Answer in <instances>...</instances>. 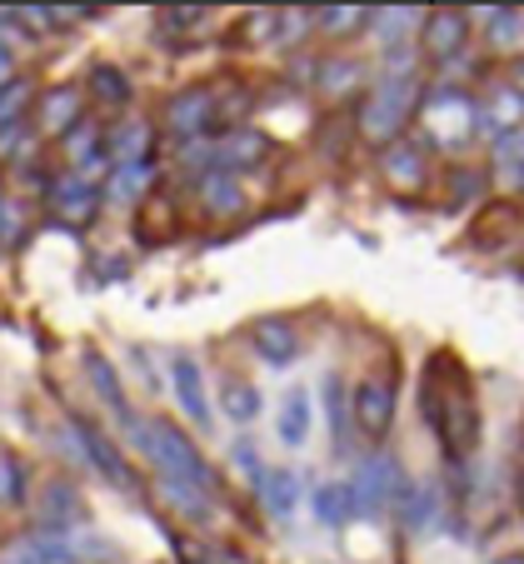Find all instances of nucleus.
Listing matches in <instances>:
<instances>
[{"label": "nucleus", "mask_w": 524, "mask_h": 564, "mask_svg": "<svg viewBox=\"0 0 524 564\" xmlns=\"http://www.w3.org/2000/svg\"><path fill=\"white\" fill-rule=\"evenodd\" d=\"M419 405H425V420L449 465H465L480 449V400H474V380L460 365V355H429L425 380H419Z\"/></svg>", "instance_id": "f257e3e1"}, {"label": "nucleus", "mask_w": 524, "mask_h": 564, "mask_svg": "<svg viewBox=\"0 0 524 564\" xmlns=\"http://www.w3.org/2000/svg\"><path fill=\"white\" fill-rule=\"evenodd\" d=\"M130 435H135V445L150 455V465L161 469V479L190 485V490H200V495L220 490V475H215L210 459L200 455V445H195L181 425H171V420H135Z\"/></svg>", "instance_id": "f03ea898"}, {"label": "nucleus", "mask_w": 524, "mask_h": 564, "mask_svg": "<svg viewBox=\"0 0 524 564\" xmlns=\"http://www.w3.org/2000/svg\"><path fill=\"white\" fill-rule=\"evenodd\" d=\"M419 110V86L410 80L405 70H390L380 75V86L364 96L360 116H354V126H360V135L370 140V145H395L400 130H405V120Z\"/></svg>", "instance_id": "7ed1b4c3"}, {"label": "nucleus", "mask_w": 524, "mask_h": 564, "mask_svg": "<svg viewBox=\"0 0 524 564\" xmlns=\"http://www.w3.org/2000/svg\"><path fill=\"white\" fill-rule=\"evenodd\" d=\"M106 544L96 534L75 530H31L0 550V564H96L106 560Z\"/></svg>", "instance_id": "20e7f679"}, {"label": "nucleus", "mask_w": 524, "mask_h": 564, "mask_svg": "<svg viewBox=\"0 0 524 564\" xmlns=\"http://www.w3.org/2000/svg\"><path fill=\"white\" fill-rule=\"evenodd\" d=\"M345 495H350V514H360V520H374V514H385L390 505L405 500V475H400V465L390 455H370L350 475Z\"/></svg>", "instance_id": "39448f33"}, {"label": "nucleus", "mask_w": 524, "mask_h": 564, "mask_svg": "<svg viewBox=\"0 0 524 564\" xmlns=\"http://www.w3.org/2000/svg\"><path fill=\"white\" fill-rule=\"evenodd\" d=\"M395 410H400V384L390 375H364L350 390V420L360 425L364 440H385L395 430Z\"/></svg>", "instance_id": "423d86ee"}, {"label": "nucleus", "mask_w": 524, "mask_h": 564, "mask_svg": "<svg viewBox=\"0 0 524 564\" xmlns=\"http://www.w3.org/2000/svg\"><path fill=\"white\" fill-rule=\"evenodd\" d=\"M100 185L90 175H55V185L45 191V205H51L55 220H70V225H90L100 215Z\"/></svg>", "instance_id": "0eeeda50"}, {"label": "nucleus", "mask_w": 524, "mask_h": 564, "mask_svg": "<svg viewBox=\"0 0 524 564\" xmlns=\"http://www.w3.org/2000/svg\"><path fill=\"white\" fill-rule=\"evenodd\" d=\"M80 520H86V505L70 479L55 475L35 485V530H75Z\"/></svg>", "instance_id": "6e6552de"}, {"label": "nucleus", "mask_w": 524, "mask_h": 564, "mask_svg": "<svg viewBox=\"0 0 524 564\" xmlns=\"http://www.w3.org/2000/svg\"><path fill=\"white\" fill-rule=\"evenodd\" d=\"M419 45L435 65L460 61V51L470 45V15L465 11H429L425 25H419Z\"/></svg>", "instance_id": "1a4fd4ad"}, {"label": "nucleus", "mask_w": 524, "mask_h": 564, "mask_svg": "<svg viewBox=\"0 0 524 564\" xmlns=\"http://www.w3.org/2000/svg\"><path fill=\"white\" fill-rule=\"evenodd\" d=\"M70 435H75V445L86 449V459H90V465H96V469H100V475H106V479H110V485H120V490H130V495H135V490H140V479H135V469H130V465H125V459H120V449H116V445H110V440H106V435H100V430H96V425H90V420H80V415H75V420H70Z\"/></svg>", "instance_id": "9d476101"}, {"label": "nucleus", "mask_w": 524, "mask_h": 564, "mask_svg": "<svg viewBox=\"0 0 524 564\" xmlns=\"http://www.w3.org/2000/svg\"><path fill=\"white\" fill-rule=\"evenodd\" d=\"M270 145H275V140L260 135V130H230L225 140L205 145L200 160H210V165H225V171H255V165H265Z\"/></svg>", "instance_id": "9b49d317"}, {"label": "nucleus", "mask_w": 524, "mask_h": 564, "mask_svg": "<svg viewBox=\"0 0 524 564\" xmlns=\"http://www.w3.org/2000/svg\"><path fill=\"white\" fill-rule=\"evenodd\" d=\"M215 116H220V100H215L205 86L181 90V96L165 106V126H171L181 140H200L205 130L215 126Z\"/></svg>", "instance_id": "f8f14e48"}, {"label": "nucleus", "mask_w": 524, "mask_h": 564, "mask_svg": "<svg viewBox=\"0 0 524 564\" xmlns=\"http://www.w3.org/2000/svg\"><path fill=\"white\" fill-rule=\"evenodd\" d=\"M86 120V96L75 86H51L41 100H35V135H51L61 140L70 126Z\"/></svg>", "instance_id": "ddd939ff"}, {"label": "nucleus", "mask_w": 524, "mask_h": 564, "mask_svg": "<svg viewBox=\"0 0 524 564\" xmlns=\"http://www.w3.org/2000/svg\"><path fill=\"white\" fill-rule=\"evenodd\" d=\"M250 345H255V355L265 365H275V370H285V365L299 360V330L290 325L285 315H265L250 325Z\"/></svg>", "instance_id": "4468645a"}, {"label": "nucleus", "mask_w": 524, "mask_h": 564, "mask_svg": "<svg viewBox=\"0 0 524 564\" xmlns=\"http://www.w3.org/2000/svg\"><path fill=\"white\" fill-rule=\"evenodd\" d=\"M150 135H155V126L140 116L120 120L116 130L106 135V155L116 160V171H125V165H150Z\"/></svg>", "instance_id": "2eb2a0df"}, {"label": "nucleus", "mask_w": 524, "mask_h": 564, "mask_svg": "<svg viewBox=\"0 0 524 564\" xmlns=\"http://www.w3.org/2000/svg\"><path fill=\"white\" fill-rule=\"evenodd\" d=\"M80 360H86V375H90V384H96V394H100V400H106V405L120 415V425H125V430H135V420H140V415H135V410H130V400H125V384H120L116 365H110L100 350H86V355H80Z\"/></svg>", "instance_id": "dca6fc26"}, {"label": "nucleus", "mask_w": 524, "mask_h": 564, "mask_svg": "<svg viewBox=\"0 0 524 564\" xmlns=\"http://www.w3.org/2000/svg\"><path fill=\"white\" fill-rule=\"evenodd\" d=\"M171 380L175 394H181V410L195 420V425H210V400H205V375L195 365V355H175L171 360Z\"/></svg>", "instance_id": "f3484780"}, {"label": "nucleus", "mask_w": 524, "mask_h": 564, "mask_svg": "<svg viewBox=\"0 0 524 564\" xmlns=\"http://www.w3.org/2000/svg\"><path fill=\"white\" fill-rule=\"evenodd\" d=\"M86 90H90V100H96V106H116V110L130 106V75L120 70V65H110V61L90 65Z\"/></svg>", "instance_id": "a211bd4d"}, {"label": "nucleus", "mask_w": 524, "mask_h": 564, "mask_svg": "<svg viewBox=\"0 0 524 564\" xmlns=\"http://www.w3.org/2000/svg\"><path fill=\"white\" fill-rule=\"evenodd\" d=\"M100 140H106V130H100L96 120H80V126H70V130L61 135L65 155L75 160V175H86L90 165H96V160L106 155V145H100Z\"/></svg>", "instance_id": "6ab92c4d"}, {"label": "nucleus", "mask_w": 524, "mask_h": 564, "mask_svg": "<svg viewBox=\"0 0 524 564\" xmlns=\"http://www.w3.org/2000/svg\"><path fill=\"white\" fill-rule=\"evenodd\" d=\"M385 175L400 185H425L429 181V160H425V145H410V140H395L385 150Z\"/></svg>", "instance_id": "aec40b11"}, {"label": "nucleus", "mask_w": 524, "mask_h": 564, "mask_svg": "<svg viewBox=\"0 0 524 564\" xmlns=\"http://www.w3.org/2000/svg\"><path fill=\"white\" fill-rule=\"evenodd\" d=\"M275 420H280L275 430H280V440H285V445H305V440H310V420H315L310 394H305V390H290Z\"/></svg>", "instance_id": "412c9836"}, {"label": "nucleus", "mask_w": 524, "mask_h": 564, "mask_svg": "<svg viewBox=\"0 0 524 564\" xmlns=\"http://www.w3.org/2000/svg\"><path fill=\"white\" fill-rule=\"evenodd\" d=\"M260 390L250 380H240V375H230V380L220 384V410L225 420H236V425H250V420H260Z\"/></svg>", "instance_id": "4be33fe9"}, {"label": "nucleus", "mask_w": 524, "mask_h": 564, "mask_svg": "<svg viewBox=\"0 0 524 564\" xmlns=\"http://www.w3.org/2000/svg\"><path fill=\"white\" fill-rule=\"evenodd\" d=\"M260 500H265V510L275 514V520H285V514L299 505L295 475H290V469H260Z\"/></svg>", "instance_id": "5701e85b"}, {"label": "nucleus", "mask_w": 524, "mask_h": 564, "mask_svg": "<svg viewBox=\"0 0 524 564\" xmlns=\"http://www.w3.org/2000/svg\"><path fill=\"white\" fill-rule=\"evenodd\" d=\"M21 505H31V475H25L21 455L0 445V510H21Z\"/></svg>", "instance_id": "b1692460"}, {"label": "nucleus", "mask_w": 524, "mask_h": 564, "mask_svg": "<svg viewBox=\"0 0 524 564\" xmlns=\"http://www.w3.org/2000/svg\"><path fill=\"white\" fill-rule=\"evenodd\" d=\"M200 200H205V210H215V215H240L245 195H240L236 175L210 171V175H200Z\"/></svg>", "instance_id": "393cba45"}, {"label": "nucleus", "mask_w": 524, "mask_h": 564, "mask_svg": "<svg viewBox=\"0 0 524 564\" xmlns=\"http://www.w3.org/2000/svg\"><path fill=\"white\" fill-rule=\"evenodd\" d=\"M31 110H35V86L25 75L0 80V130L15 126V120H31Z\"/></svg>", "instance_id": "a878e982"}, {"label": "nucleus", "mask_w": 524, "mask_h": 564, "mask_svg": "<svg viewBox=\"0 0 524 564\" xmlns=\"http://www.w3.org/2000/svg\"><path fill=\"white\" fill-rule=\"evenodd\" d=\"M494 171H500V181L524 185V130H500V140H494Z\"/></svg>", "instance_id": "bb28decb"}, {"label": "nucleus", "mask_w": 524, "mask_h": 564, "mask_svg": "<svg viewBox=\"0 0 524 564\" xmlns=\"http://www.w3.org/2000/svg\"><path fill=\"white\" fill-rule=\"evenodd\" d=\"M325 410H330V435H335V449L350 445V390H345L340 375L325 380Z\"/></svg>", "instance_id": "cd10ccee"}, {"label": "nucleus", "mask_w": 524, "mask_h": 564, "mask_svg": "<svg viewBox=\"0 0 524 564\" xmlns=\"http://www.w3.org/2000/svg\"><path fill=\"white\" fill-rule=\"evenodd\" d=\"M25 155H31V120H15L0 130V165H21Z\"/></svg>", "instance_id": "c85d7f7f"}, {"label": "nucleus", "mask_w": 524, "mask_h": 564, "mask_svg": "<svg viewBox=\"0 0 524 564\" xmlns=\"http://www.w3.org/2000/svg\"><path fill=\"white\" fill-rule=\"evenodd\" d=\"M315 514H320L325 524L350 520V495H345V485H320V490H315Z\"/></svg>", "instance_id": "c756f323"}, {"label": "nucleus", "mask_w": 524, "mask_h": 564, "mask_svg": "<svg viewBox=\"0 0 524 564\" xmlns=\"http://www.w3.org/2000/svg\"><path fill=\"white\" fill-rule=\"evenodd\" d=\"M315 86L325 90V96H340V90H350V86H360V65L354 61H330L325 65V75H315Z\"/></svg>", "instance_id": "7c9ffc66"}, {"label": "nucleus", "mask_w": 524, "mask_h": 564, "mask_svg": "<svg viewBox=\"0 0 524 564\" xmlns=\"http://www.w3.org/2000/svg\"><path fill=\"white\" fill-rule=\"evenodd\" d=\"M520 35H524L520 15H514V11H490V45H494V51L510 55L514 45H520Z\"/></svg>", "instance_id": "2f4dec72"}, {"label": "nucleus", "mask_w": 524, "mask_h": 564, "mask_svg": "<svg viewBox=\"0 0 524 564\" xmlns=\"http://www.w3.org/2000/svg\"><path fill=\"white\" fill-rule=\"evenodd\" d=\"M449 181H455V185H449V205H465L470 195H474V200L484 195V175L470 171V165H455V171H449Z\"/></svg>", "instance_id": "473e14b6"}, {"label": "nucleus", "mask_w": 524, "mask_h": 564, "mask_svg": "<svg viewBox=\"0 0 524 564\" xmlns=\"http://www.w3.org/2000/svg\"><path fill=\"white\" fill-rule=\"evenodd\" d=\"M165 495H171V505L181 514H190V520H205L210 514V505H205L200 490H190V485H175V479H165Z\"/></svg>", "instance_id": "72a5a7b5"}, {"label": "nucleus", "mask_w": 524, "mask_h": 564, "mask_svg": "<svg viewBox=\"0 0 524 564\" xmlns=\"http://www.w3.org/2000/svg\"><path fill=\"white\" fill-rule=\"evenodd\" d=\"M145 175H150V165H125V171H116L120 185H110V195H116V200H135V195L145 191Z\"/></svg>", "instance_id": "f704fd0d"}, {"label": "nucleus", "mask_w": 524, "mask_h": 564, "mask_svg": "<svg viewBox=\"0 0 524 564\" xmlns=\"http://www.w3.org/2000/svg\"><path fill=\"white\" fill-rule=\"evenodd\" d=\"M360 21H364V11H315V25L330 31V35H345L350 25H360Z\"/></svg>", "instance_id": "c9c22d12"}, {"label": "nucleus", "mask_w": 524, "mask_h": 564, "mask_svg": "<svg viewBox=\"0 0 524 564\" xmlns=\"http://www.w3.org/2000/svg\"><path fill=\"white\" fill-rule=\"evenodd\" d=\"M165 25H175V31H195V25L205 21V11H161Z\"/></svg>", "instance_id": "e433bc0d"}, {"label": "nucleus", "mask_w": 524, "mask_h": 564, "mask_svg": "<svg viewBox=\"0 0 524 564\" xmlns=\"http://www.w3.org/2000/svg\"><path fill=\"white\" fill-rule=\"evenodd\" d=\"M11 75H15V51L0 41V80H11Z\"/></svg>", "instance_id": "4c0bfd02"}, {"label": "nucleus", "mask_w": 524, "mask_h": 564, "mask_svg": "<svg viewBox=\"0 0 524 564\" xmlns=\"http://www.w3.org/2000/svg\"><path fill=\"white\" fill-rule=\"evenodd\" d=\"M490 564H524V554H504V560H490Z\"/></svg>", "instance_id": "58836bf2"}, {"label": "nucleus", "mask_w": 524, "mask_h": 564, "mask_svg": "<svg viewBox=\"0 0 524 564\" xmlns=\"http://www.w3.org/2000/svg\"><path fill=\"white\" fill-rule=\"evenodd\" d=\"M514 495H520V514H524V469H520V490H514Z\"/></svg>", "instance_id": "ea45409f"}]
</instances>
